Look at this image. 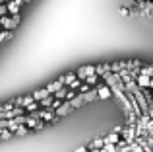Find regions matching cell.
Wrapping results in <instances>:
<instances>
[{
  "mask_svg": "<svg viewBox=\"0 0 153 152\" xmlns=\"http://www.w3.org/2000/svg\"><path fill=\"white\" fill-rule=\"evenodd\" d=\"M19 20H22V16H2L0 18V27L2 29H8V31H14V27L19 26Z\"/></svg>",
  "mask_w": 153,
  "mask_h": 152,
  "instance_id": "6da1fadb",
  "label": "cell"
},
{
  "mask_svg": "<svg viewBox=\"0 0 153 152\" xmlns=\"http://www.w3.org/2000/svg\"><path fill=\"white\" fill-rule=\"evenodd\" d=\"M120 141L124 144H132L136 141V125H128V127H122V137Z\"/></svg>",
  "mask_w": 153,
  "mask_h": 152,
  "instance_id": "7a4b0ae2",
  "label": "cell"
},
{
  "mask_svg": "<svg viewBox=\"0 0 153 152\" xmlns=\"http://www.w3.org/2000/svg\"><path fill=\"white\" fill-rule=\"evenodd\" d=\"M95 90H97V98L99 99H108L112 96L111 88H108L107 84H99V86H95Z\"/></svg>",
  "mask_w": 153,
  "mask_h": 152,
  "instance_id": "3957f363",
  "label": "cell"
},
{
  "mask_svg": "<svg viewBox=\"0 0 153 152\" xmlns=\"http://www.w3.org/2000/svg\"><path fill=\"white\" fill-rule=\"evenodd\" d=\"M22 6H23L22 0H12V2L6 4V10H8V14H10V16H18V14H19V8H22Z\"/></svg>",
  "mask_w": 153,
  "mask_h": 152,
  "instance_id": "277c9868",
  "label": "cell"
},
{
  "mask_svg": "<svg viewBox=\"0 0 153 152\" xmlns=\"http://www.w3.org/2000/svg\"><path fill=\"white\" fill-rule=\"evenodd\" d=\"M60 88H64V76H60V78H56L54 82H51L49 86H47V92L52 96V94H56Z\"/></svg>",
  "mask_w": 153,
  "mask_h": 152,
  "instance_id": "5b68a950",
  "label": "cell"
},
{
  "mask_svg": "<svg viewBox=\"0 0 153 152\" xmlns=\"http://www.w3.org/2000/svg\"><path fill=\"white\" fill-rule=\"evenodd\" d=\"M72 111H74V109H72L70 102H62V103H60V107H58V109L54 111V115H56V117H64V115L72 113Z\"/></svg>",
  "mask_w": 153,
  "mask_h": 152,
  "instance_id": "8992f818",
  "label": "cell"
},
{
  "mask_svg": "<svg viewBox=\"0 0 153 152\" xmlns=\"http://www.w3.org/2000/svg\"><path fill=\"white\" fill-rule=\"evenodd\" d=\"M49 92H47V88H41V90H35L33 92V94H31V98H33V102H43V99H45V98H49Z\"/></svg>",
  "mask_w": 153,
  "mask_h": 152,
  "instance_id": "52a82bcc",
  "label": "cell"
},
{
  "mask_svg": "<svg viewBox=\"0 0 153 152\" xmlns=\"http://www.w3.org/2000/svg\"><path fill=\"white\" fill-rule=\"evenodd\" d=\"M103 141H105V144H118L120 142V135L118 133H108L107 137H103Z\"/></svg>",
  "mask_w": 153,
  "mask_h": 152,
  "instance_id": "ba28073f",
  "label": "cell"
},
{
  "mask_svg": "<svg viewBox=\"0 0 153 152\" xmlns=\"http://www.w3.org/2000/svg\"><path fill=\"white\" fill-rule=\"evenodd\" d=\"M103 146H105V141H103V137H99V138H93L87 144V150H101Z\"/></svg>",
  "mask_w": 153,
  "mask_h": 152,
  "instance_id": "9c48e42d",
  "label": "cell"
},
{
  "mask_svg": "<svg viewBox=\"0 0 153 152\" xmlns=\"http://www.w3.org/2000/svg\"><path fill=\"white\" fill-rule=\"evenodd\" d=\"M82 98H83V103L93 102V99H97V90H95V88H91L87 94H82Z\"/></svg>",
  "mask_w": 153,
  "mask_h": 152,
  "instance_id": "30bf717a",
  "label": "cell"
},
{
  "mask_svg": "<svg viewBox=\"0 0 153 152\" xmlns=\"http://www.w3.org/2000/svg\"><path fill=\"white\" fill-rule=\"evenodd\" d=\"M37 125H39V119H35V117H31V115H25V127L27 129H37Z\"/></svg>",
  "mask_w": 153,
  "mask_h": 152,
  "instance_id": "8fae6325",
  "label": "cell"
},
{
  "mask_svg": "<svg viewBox=\"0 0 153 152\" xmlns=\"http://www.w3.org/2000/svg\"><path fill=\"white\" fill-rule=\"evenodd\" d=\"M70 105H72V109H78V107H82V105H83V98H82V94H76V98H74V99H70Z\"/></svg>",
  "mask_w": 153,
  "mask_h": 152,
  "instance_id": "7c38bea8",
  "label": "cell"
},
{
  "mask_svg": "<svg viewBox=\"0 0 153 152\" xmlns=\"http://www.w3.org/2000/svg\"><path fill=\"white\" fill-rule=\"evenodd\" d=\"M66 94H68V88L64 86V88H60V90L56 92V94H52V98L58 99V102H64V99H66Z\"/></svg>",
  "mask_w": 153,
  "mask_h": 152,
  "instance_id": "4fadbf2b",
  "label": "cell"
},
{
  "mask_svg": "<svg viewBox=\"0 0 153 152\" xmlns=\"http://www.w3.org/2000/svg\"><path fill=\"white\" fill-rule=\"evenodd\" d=\"M83 82L87 84V86H91V88H95L97 86V82H99V76L97 74H91V76H87L85 80H83Z\"/></svg>",
  "mask_w": 153,
  "mask_h": 152,
  "instance_id": "5bb4252c",
  "label": "cell"
},
{
  "mask_svg": "<svg viewBox=\"0 0 153 152\" xmlns=\"http://www.w3.org/2000/svg\"><path fill=\"white\" fill-rule=\"evenodd\" d=\"M140 74H143V76H149V78H153V66H151V65H143L142 68H140Z\"/></svg>",
  "mask_w": 153,
  "mask_h": 152,
  "instance_id": "9a60e30c",
  "label": "cell"
},
{
  "mask_svg": "<svg viewBox=\"0 0 153 152\" xmlns=\"http://www.w3.org/2000/svg\"><path fill=\"white\" fill-rule=\"evenodd\" d=\"M12 35H14V31L0 29V43H4V41H8V39H12Z\"/></svg>",
  "mask_w": 153,
  "mask_h": 152,
  "instance_id": "2e32d148",
  "label": "cell"
},
{
  "mask_svg": "<svg viewBox=\"0 0 153 152\" xmlns=\"http://www.w3.org/2000/svg\"><path fill=\"white\" fill-rule=\"evenodd\" d=\"M52 102H54V98H52V96H49V98H45L43 102H39V107H43V109H49V107L52 105Z\"/></svg>",
  "mask_w": 153,
  "mask_h": 152,
  "instance_id": "e0dca14e",
  "label": "cell"
},
{
  "mask_svg": "<svg viewBox=\"0 0 153 152\" xmlns=\"http://www.w3.org/2000/svg\"><path fill=\"white\" fill-rule=\"evenodd\" d=\"M76 80H78V78H76V72H70V74H64V86H70V84L72 82H76Z\"/></svg>",
  "mask_w": 153,
  "mask_h": 152,
  "instance_id": "ac0fdd59",
  "label": "cell"
},
{
  "mask_svg": "<svg viewBox=\"0 0 153 152\" xmlns=\"http://www.w3.org/2000/svg\"><path fill=\"white\" fill-rule=\"evenodd\" d=\"M29 133V129H27L25 125H22V127H18V129L14 131V137H23V135H27Z\"/></svg>",
  "mask_w": 153,
  "mask_h": 152,
  "instance_id": "d6986e66",
  "label": "cell"
},
{
  "mask_svg": "<svg viewBox=\"0 0 153 152\" xmlns=\"http://www.w3.org/2000/svg\"><path fill=\"white\" fill-rule=\"evenodd\" d=\"M89 90H91V86H87L85 82H82V84H79V88H78V92H76V94H87Z\"/></svg>",
  "mask_w": 153,
  "mask_h": 152,
  "instance_id": "ffe728a7",
  "label": "cell"
},
{
  "mask_svg": "<svg viewBox=\"0 0 153 152\" xmlns=\"http://www.w3.org/2000/svg\"><path fill=\"white\" fill-rule=\"evenodd\" d=\"M10 137H14V133H12V131H8V129H4L2 133H0V141H8Z\"/></svg>",
  "mask_w": 153,
  "mask_h": 152,
  "instance_id": "44dd1931",
  "label": "cell"
},
{
  "mask_svg": "<svg viewBox=\"0 0 153 152\" xmlns=\"http://www.w3.org/2000/svg\"><path fill=\"white\" fill-rule=\"evenodd\" d=\"M99 152H116V146L114 144H105Z\"/></svg>",
  "mask_w": 153,
  "mask_h": 152,
  "instance_id": "7402d4cb",
  "label": "cell"
},
{
  "mask_svg": "<svg viewBox=\"0 0 153 152\" xmlns=\"http://www.w3.org/2000/svg\"><path fill=\"white\" fill-rule=\"evenodd\" d=\"M120 16H126V18H128V16H130V8L122 6V8H120Z\"/></svg>",
  "mask_w": 153,
  "mask_h": 152,
  "instance_id": "603a6c76",
  "label": "cell"
},
{
  "mask_svg": "<svg viewBox=\"0 0 153 152\" xmlns=\"http://www.w3.org/2000/svg\"><path fill=\"white\" fill-rule=\"evenodd\" d=\"M2 16H8V10H6V4H0V18Z\"/></svg>",
  "mask_w": 153,
  "mask_h": 152,
  "instance_id": "cb8c5ba5",
  "label": "cell"
},
{
  "mask_svg": "<svg viewBox=\"0 0 153 152\" xmlns=\"http://www.w3.org/2000/svg\"><path fill=\"white\" fill-rule=\"evenodd\" d=\"M74 152H87V146H79V148H76Z\"/></svg>",
  "mask_w": 153,
  "mask_h": 152,
  "instance_id": "d4e9b609",
  "label": "cell"
},
{
  "mask_svg": "<svg viewBox=\"0 0 153 152\" xmlns=\"http://www.w3.org/2000/svg\"><path fill=\"white\" fill-rule=\"evenodd\" d=\"M22 2H23V4H29V2H33V0H22Z\"/></svg>",
  "mask_w": 153,
  "mask_h": 152,
  "instance_id": "484cf974",
  "label": "cell"
},
{
  "mask_svg": "<svg viewBox=\"0 0 153 152\" xmlns=\"http://www.w3.org/2000/svg\"><path fill=\"white\" fill-rule=\"evenodd\" d=\"M149 88H153V78H151V80H149Z\"/></svg>",
  "mask_w": 153,
  "mask_h": 152,
  "instance_id": "4316f807",
  "label": "cell"
},
{
  "mask_svg": "<svg viewBox=\"0 0 153 152\" xmlns=\"http://www.w3.org/2000/svg\"><path fill=\"white\" fill-rule=\"evenodd\" d=\"M8 2H12V0H4V4H8Z\"/></svg>",
  "mask_w": 153,
  "mask_h": 152,
  "instance_id": "83f0119b",
  "label": "cell"
},
{
  "mask_svg": "<svg viewBox=\"0 0 153 152\" xmlns=\"http://www.w3.org/2000/svg\"><path fill=\"white\" fill-rule=\"evenodd\" d=\"M151 8H153V0H151Z\"/></svg>",
  "mask_w": 153,
  "mask_h": 152,
  "instance_id": "f1b7e54d",
  "label": "cell"
},
{
  "mask_svg": "<svg viewBox=\"0 0 153 152\" xmlns=\"http://www.w3.org/2000/svg\"><path fill=\"white\" fill-rule=\"evenodd\" d=\"M147 2H149V0H147Z\"/></svg>",
  "mask_w": 153,
  "mask_h": 152,
  "instance_id": "f546056e",
  "label": "cell"
}]
</instances>
